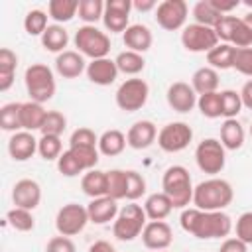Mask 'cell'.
Segmentation results:
<instances>
[{"label":"cell","mask_w":252,"mask_h":252,"mask_svg":"<svg viewBox=\"0 0 252 252\" xmlns=\"http://www.w3.org/2000/svg\"><path fill=\"white\" fill-rule=\"evenodd\" d=\"M181 228L195 238H224L232 230V220L222 211H201V209H185L181 213Z\"/></svg>","instance_id":"6da1fadb"},{"label":"cell","mask_w":252,"mask_h":252,"mask_svg":"<svg viewBox=\"0 0 252 252\" xmlns=\"http://www.w3.org/2000/svg\"><path fill=\"white\" fill-rule=\"evenodd\" d=\"M234 191L226 179L211 177L201 181L193 191V205L201 211H222L232 203Z\"/></svg>","instance_id":"7a4b0ae2"},{"label":"cell","mask_w":252,"mask_h":252,"mask_svg":"<svg viewBox=\"0 0 252 252\" xmlns=\"http://www.w3.org/2000/svg\"><path fill=\"white\" fill-rule=\"evenodd\" d=\"M163 193L171 199L173 209H183L193 201V183L191 175L183 165H171L165 169L163 179H161Z\"/></svg>","instance_id":"3957f363"},{"label":"cell","mask_w":252,"mask_h":252,"mask_svg":"<svg viewBox=\"0 0 252 252\" xmlns=\"http://www.w3.org/2000/svg\"><path fill=\"white\" fill-rule=\"evenodd\" d=\"M24 81H26V91H28V94H30V98L33 102L43 104V102L53 98V94H55V79H53V71L47 65L32 63L26 69Z\"/></svg>","instance_id":"277c9868"},{"label":"cell","mask_w":252,"mask_h":252,"mask_svg":"<svg viewBox=\"0 0 252 252\" xmlns=\"http://www.w3.org/2000/svg\"><path fill=\"white\" fill-rule=\"evenodd\" d=\"M146 211L136 205V203H128L124 205L120 211H118V217L114 219V226H112V232L118 240L122 242H130L134 240L136 236L142 234L144 226L148 224L146 220Z\"/></svg>","instance_id":"5b68a950"},{"label":"cell","mask_w":252,"mask_h":252,"mask_svg":"<svg viewBox=\"0 0 252 252\" xmlns=\"http://www.w3.org/2000/svg\"><path fill=\"white\" fill-rule=\"evenodd\" d=\"M75 47L81 55L91 59H102L110 51V37L94 26H83L75 33Z\"/></svg>","instance_id":"8992f818"},{"label":"cell","mask_w":252,"mask_h":252,"mask_svg":"<svg viewBox=\"0 0 252 252\" xmlns=\"http://www.w3.org/2000/svg\"><path fill=\"white\" fill-rule=\"evenodd\" d=\"M195 161L203 173H209V175L220 173L226 163L224 146L220 144V140L205 138L203 142H199V146L195 148Z\"/></svg>","instance_id":"52a82bcc"},{"label":"cell","mask_w":252,"mask_h":252,"mask_svg":"<svg viewBox=\"0 0 252 252\" xmlns=\"http://www.w3.org/2000/svg\"><path fill=\"white\" fill-rule=\"evenodd\" d=\"M150 96V87L144 79H126L116 91V106L124 112L140 110Z\"/></svg>","instance_id":"ba28073f"},{"label":"cell","mask_w":252,"mask_h":252,"mask_svg":"<svg viewBox=\"0 0 252 252\" xmlns=\"http://www.w3.org/2000/svg\"><path fill=\"white\" fill-rule=\"evenodd\" d=\"M89 222V213L87 207L79 205V203H67L57 211L55 217V228L61 236H75L79 234L85 224Z\"/></svg>","instance_id":"9c48e42d"},{"label":"cell","mask_w":252,"mask_h":252,"mask_svg":"<svg viewBox=\"0 0 252 252\" xmlns=\"http://www.w3.org/2000/svg\"><path fill=\"white\" fill-rule=\"evenodd\" d=\"M181 45L191 53H209L219 45V37L213 28L201 24H189L181 32Z\"/></svg>","instance_id":"30bf717a"},{"label":"cell","mask_w":252,"mask_h":252,"mask_svg":"<svg viewBox=\"0 0 252 252\" xmlns=\"http://www.w3.org/2000/svg\"><path fill=\"white\" fill-rule=\"evenodd\" d=\"M191 140H193V130L185 122H169L158 132V146L167 154L185 150L191 144Z\"/></svg>","instance_id":"8fae6325"},{"label":"cell","mask_w":252,"mask_h":252,"mask_svg":"<svg viewBox=\"0 0 252 252\" xmlns=\"http://www.w3.org/2000/svg\"><path fill=\"white\" fill-rule=\"evenodd\" d=\"M187 12L189 8L185 0H163L156 8V22L165 32H177L185 26Z\"/></svg>","instance_id":"7c38bea8"},{"label":"cell","mask_w":252,"mask_h":252,"mask_svg":"<svg viewBox=\"0 0 252 252\" xmlns=\"http://www.w3.org/2000/svg\"><path fill=\"white\" fill-rule=\"evenodd\" d=\"M130 10H132V0H108L104 2V28L112 33L126 32L130 28Z\"/></svg>","instance_id":"4fadbf2b"},{"label":"cell","mask_w":252,"mask_h":252,"mask_svg":"<svg viewBox=\"0 0 252 252\" xmlns=\"http://www.w3.org/2000/svg\"><path fill=\"white\" fill-rule=\"evenodd\" d=\"M167 104L171 110L175 112H189L193 110V106L197 104V93L193 91V87L185 81H175L167 87Z\"/></svg>","instance_id":"5bb4252c"},{"label":"cell","mask_w":252,"mask_h":252,"mask_svg":"<svg viewBox=\"0 0 252 252\" xmlns=\"http://www.w3.org/2000/svg\"><path fill=\"white\" fill-rule=\"evenodd\" d=\"M142 242L150 250H165L173 242V230L165 220H150L142 230Z\"/></svg>","instance_id":"9a60e30c"},{"label":"cell","mask_w":252,"mask_h":252,"mask_svg":"<svg viewBox=\"0 0 252 252\" xmlns=\"http://www.w3.org/2000/svg\"><path fill=\"white\" fill-rule=\"evenodd\" d=\"M12 201L14 207L33 211L41 201V187L33 179H20L12 187Z\"/></svg>","instance_id":"2e32d148"},{"label":"cell","mask_w":252,"mask_h":252,"mask_svg":"<svg viewBox=\"0 0 252 252\" xmlns=\"http://www.w3.org/2000/svg\"><path fill=\"white\" fill-rule=\"evenodd\" d=\"M87 77L91 83L94 85H100V87H106V85H112L118 77V67H116V61L114 59H108V57H102V59H93L89 65H87Z\"/></svg>","instance_id":"e0dca14e"},{"label":"cell","mask_w":252,"mask_h":252,"mask_svg":"<svg viewBox=\"0 0 252 252\" xmlns=\"http://www.w3.org/2000/svg\"><path fill=\"white\" fill-rule=\"evenodd\" d=\"M156 138H158V128L150 120L134 122L126 132V142L132 150H146L156 142Z\"/></svg>","instance_id":"ac0fdd59"},{"label":"cell","mask_w":252,"mask_h":252,"mask_svg":"<svg viewBox=\"0 0 252 252\" xmlns=\"http://www.w3.org/2000/svg\"><path fill=\"white\" fill-rule=\"evenodd\" d=\"M37 142L32 132H14V136L8 142V152L14 161H26L37 152Z\"/></svg>","instance_id":"d6986e66"},{"label":"cell","mask_w":252,"mask_h":252,"mask_svg":"<svg viewBox=\"0 0 252 252\" xmlns=\"http://www.w3.org/2000/svg\"><path fill=\"white\" fill-rule=\"evenodd\" d=\"M87 213H89V220L94 224H106L110 220H114L118 217V205L112 197L104 195L98 199H93L87 205Z\"/></svg>","instance_id":"ffe728a7"},{"label":"cell","mask_w":252,"mask_h":252,"mask_svg":"<svg viewBox=\"0 0 252 252\" xmlns=\"http://www.w3.org/2000/svg\"><path fill=\"white\" fill-rule=\"evenodd\" d=\"M122 41L128 47V51H136V53H146L152 47V32L148 26L144 24H132L124 33H122Z\"/></svg>","instance_id":"44dd1931"},{"label":"cell","mask_w":252,"mask_h":252,"mask_svg":"<svg viewBox=\"0 0 252 252\" xmlns=\"http://www.w3.org/2000/svg\"><path fill=\"white\" fill-rule=\"evenodd\" d=\"M55 69L63 79H75L87 71V65L79 51H63L55 59Z\"/></svg>","instance_id":"7402d4cb"},{"label":"cell","mask_w":252,"mask_h":252,"mask_svg":"<svg viewBox=\"0 0 252 252\" xmlns=\"http://www.w3.org/2000/svg\"><path fill=\"white\" fill-rule=\"evenodd\" d=\"M193 91L201 96L207 93H217L219 89V71L213 67H199L191 77Z\"/></svg>","instance_id":"603a6c76"},{"label":"cell","mask_w":252,"mask_h":252,"mask_svg":"<svg viewBox=\"0 0 252 252\" xmlns=\"http://www.w3.org/2000/svg\"><path fill=\"white\" fill-rule=\"evenodd\" d=\"M126 146H128L126 134L116 130V128H110V130H106V132H102L98 136V152L102 156H108V158L118 156V154L124 152Z\"/></svg>","instance_id":"cb8c5ba5"},{"label":"cell","mask_w":252,"mask_h":252,"mask_svg":"<svg viewBox=\"0 0 252 252\" xmlns=\"http://www.w3.org/2000/svg\"><path fill=\"white\" fill-rule=\"evenodd\" d=\"M144 211H146V217L150 220H163L173 211V203L163 191L161 193H152L144 203Z\"/></svg>","instance_id":"d4e9b609"},{"label":"cell","mask_w":252,"mask_h":252,"mask_svg":"<svg viewBox=\"0 0 252 252\" xmlns=\"http://www.w3.org/2000/svg\"><path fill=\"white\" fill-rule=\"evenodd\" d=\"M47 110L43 108V104L39 102H22V128L26 132H33V130H41L43 122H45Z\"/></svg>","instance_id":"484cf974"},{"label":"cell","mask_w":252,"mask_h":252,"mask_svg":"<svg viewBox=\"0 0 252 252\" xmlns=\"http://www.w3.org/2000/svg\"><path fill=\"white\" fill-rule=\"evenodd\" d=\"M220 144L224 150H240L244 144V128L236 118H228L220 126Z\"/></svg>","instance_id":"4316f807"},{"label":"cell","mask_w":252,"mask_h":252,"mask_svg":"<svg viewBox=\"0 0 252 252\" xmlns=\"http://www.w3.org/2000/svg\"><path fill=\"white\" fill-rule=\"evenodd\" d=\"M81 189L91 199H98L106 195V171L100 169H89L85 171L81 179Z\"/></svg>","instance_id":"83f0119b"},{"label":"cell","mask_w":252,"mask_h":252,"mask_svg":"<svg viewBox=\"0 0 252 252\" xmlns=\"http://www.w3.org/2000/svg\"><path fill=\"white\" fill-rule=\"evenodd\" d=\"M67 43H69V33H67V30H65L63 26H59V24L49 26V28L43 32V35H41V45H43L47 51H51V53H63L65 47H67Z\"/></svg>","instance_id":"f1b7e54d"},{"label":"cell","mask_w":252,"mask_h":252,"mask_svg":"<svg viewBox=\"0 0 252 252\" xmlns=\"http://www.w3.org/2000/svg\"><path fill=\"white\" fill-rule=\"evenodd\" d=\"M234 55H236V47L232 43H219L207 53V61H209V67L224 71V69H232Z\"/></svg>","instance_id":"f546056e"},{"label":"cell","mask_w":252,"mask_h":252,"mask_svg":"<svg viewBox=\"0 0 252 252\" xmlns=\"http://www.w3.org/2000/svg\"><path fill=\"white\" fill-rule=\"evenodd\" d=\"M114 61H116L118 71L124 73V75H138L146 67L144 55L142 53H136V51H128V49L122 51V53H118Z\"/></svg>","instance_id":"4dcf8cb0"},{"label":"cell","mask_w":252,"mask_h":252,"mask_svg":"<svg viewBox=\"0 0 252 252\" xmlns=\"http://www.w3.org/2000/svg\"><path fill=\"white\" fill-rule=\"evenodd\" d=\"M193 18H195V24H201V26H207V28H213L224 18L222 14H219L215 10V6L211 4V0H201L193 6Z\"/></svg>","instance_id":"1f68e13d"},{"label":"cell","mask_w":252,"mask_h":252,"mask_svg":"<svg viewBox=\"0 0 252 252\" xmlns=\"http://www.w3.org/2000/svg\"><path fill=\"white\" fill-rule=\"evenodd\" d=\"M47 12L55 22H69L79 12V0H51L47 4Z\"/></svg>","instance_id":"d6a6232c"},{"label":"cell","mask_w":252,"mask_h":252,"mask_svg":"<svg viewBox=\"0 0 252 252\" xmlns=\"http://www.w3.org/2000/svg\"><path fill=\"white\" fill-rule=\"evenodd\" d=\"M0 128L6 132L22 128V102H8L0 108Z\"/></svg>","instance_id":"836d02e7"},{"label":"cell","mask_w":252,"mask_h":252,"mask_svg":"<svg viewBox=\"0 0 252 252\" xmlns=\"http://www.w3.org/2000/svg\"><path fill=\"white\" fill-rule=\"evenodd\" d=\"M6 219H8V224H10L14 230H20V232H30V230H33V226H35V219H33L32 211H28V209L14 207V209L8 211Z\"/></svg>","instance_id":"e575fe53"},{"label":"cell","mask_w":252,"mask_h":252,"mask_svg":"<svg viewBox=\"0 0 252 252\" xmlns=\"http://www.w3.org/2000/svg\"><path fill=\"white\" fill-rule=\"evenodd\" d=\"M106 195L114 201L126 199V171L110 169L106 171Z\"/></svg>","instance_id":"d590c367"},{"label":"cell","mask_w":252,"mask_h":252,"mask_svg":"<svg viewBox=\"0 0 252 252\" xmlns=\"http://www.w3.org/2000/svg\"><path fill=\"white\" fill-rule=\"evenodd\" d=\"M240 110H242L240 93H236V91H232V89L220 91V112H222V116H224L226 120H228V118H236Z\"/></svg>","instance_id":"8d00e7d4"},{"label":"cell","mask_w":252,"mask_h":252,"mask_svg":"<svg viewBox=\"0 0 252 252\" xmlns=\"http://www.w3.org/2000/svg\"><path fill=\"white\" fill-rule=\"evenodd\" d=\"M104 16V2L102 0H81L79 2V18L87 22V26L98 22Z\"/></svg>","instance_id":"74e56055"},{"label":"cell","mask_w":252,"mask_h":252,"mask_svg":"<svg viewBox=\"0 0 252 252\" xmlns=\"http://www.w3.org/2000/svg\"><path fill=\"white\" fill-rule=\"evenodd\" d=\"M197 106L201 110V114L205 118H219L222 116L220 112V93H207V94H201L197 98Z\"/></svg>","instance_id":"f35d334b"},{"label":"cell","mask_w":252,"mask_h":252,"mask_svg":"<svg viewBox=\"0 0 252 252\" xmlns=\"http://www.w3.org/2000/svg\"><path fill=\"white\" fill-rule=\"evenodd\" d=\"M37 152L43 159L51 161V159H59V156L63 154V144L59 136H41L37 142Z\"/></svg>","instance_id":"ab89813d"},{"label":"cell","mask_w":252,"mask_h":252,"mask_svg":"<svg viewBox=\"0 0 252 252\" xmlns=\"http://www.w3.org/2000/svg\"><path fill=\"white\" fill-rule=\"evenodd\" d=\"M47 14L43 10H30L24 18V30L30 35H43V32L47 30Z\"/></svg>","instance_id":"60d3db41"},{"label":"cell","mask_w":252,"mask_h":252,"mask_svg":"<svg viewBox=\"0 0 252 252\" xmlns=\"http://www.w3.org/2000/svg\"><path fill=\"white\" fill-rule=\"evenodd\" d=\"M67 128V118L59 110H49L45 116V122L41 126V136H59Z\"/></svg>","instance_id":"b9f144b4"},{"label":"cell","mask_w":252,"mask_h":252,"mask_svg":"<svg viewBox=\"0 0 252 252\" xmlns=\"http://www.w3.org/2000/svg\"><path fill=\"white\" fill-rule=\"evenodd\" d=\"M144 193H146V179H144V175L134 171V169L126 171V199L130 203H134Z\"/></svg>","instance_id":"7bdbcfd3"},{"label":"cell","mask_w":252,"mask_h":252,"mask_svg":"<svg viewBox=\"0 0 252 252\" xmlns=\"http://www.w3.org/2000/svg\"><path fill=\"white\" fill-rule=\"evenodd\" d=\"M71 154L75 156V159L79 161V165L83 167V171L94 169V165L98 163V150L91 148V146H77V148H69Z\"/></svg>","instance_id":"ee69618b"},{"label":"cell","mask_w":252,"mask_h":252,"mask_svg":"<svg viewBox=\"0 0 252 252\" xmlns=\"http://www.w3.org/2000/svg\"><path fill=\"white\" fill-rule=\"evenodd\" d=\"M77 146H91V148H96L98 146V136L94 134V130L87 128V126H81L77 128L71 138H69V148H77Z\"/></svg>","instance_id":"f6af8a7d"},{"label":"cell","mask_w":252,"mask_h":252,"mask_svg":"<svg viewBox=\"0 0 252 252\" xmlns=\"http://www.w3.org/2000/svg\"><path fill=\"white\" fill-rule=\"evenodd\" d=\"M57 169H59V173L65 175V177H75V175L83 173V167L79 165V161L75 159V156L71 154V150H65V152L59 156V159H57Z\"/></svg>","instance_id":"bcb514c9"},{"label":"cell","mask_w":252,"mask_h":252,"mask_svg":"<svg viewBox=\"0 0 252 252\" xmlns=\"http://www.w3.org/2000/svg\"><path fill=\"white\" fill-rule=\"evenodd\" d=\"M232 69H236L240 75L252 77V47H242V49L236 47Z\"/></svg>","instance_id":"7dc6e473"},{"label":"cell","mask_w":252,"mask_h":252,"mask_svg":"<svg viewBox=\"0 0 252 252\" xmlns=\"http://www.w3.org/2000/svg\"><path fill=\"white\" fill-rule=\"evenodd\" d=\"M236 24H238V18H236V16H224V18L215 26V33H217L219 41H222V43H230Z\"/></svg>","instance_id":"c3c4849f"},{"label":"cell","mask_w":252,"mask_h":252,"mask_svg":"<svg viewBox=\"0 0 252 252\" xmlns=\"http://www.w3.org/2000/svg\"><path fill=\"white\" fill-rule=\"evenodd\" d=\"M236 238L244 244H252V211H246L236 219Z\"/></svg>","instance_id":"681fc988"},{"label":"cell","mask_w":252,"mask_h":252,"mask_svg":"<svg viewBox=\"0 0 252 252\" xmlns=\"http://www.w3.org/2000/svg\"><path fill=\"white\" fill-rule=\"evenodd\" d=\"M230 43H232L234 47H238V49L252 45V32H250V28L242 22V18H238V24H236V28H234V33H232Z\"/></svg>","instance_id":"f907efd6"},{"label":"cell","mask_w":252,"mask_h":252,"mask_svg":"<svg viewBox=\"0 0 252 252\" xmlns=\"http://www.w3.org/2000/svg\"><path fill=\"white\" fill-rule=\"evenodd\" d=\"M18 55L10 47L0 49V75H16Z\"/></svg>","instance_id":"816d5d0a"},{"label":"cell","mask_w":252,"mask_h":252,"mask_svg":"<svg viewBox=\"0 0 252 252\" xmlns=\"http://www.w3.org/2000/svg\"><path fill=\"white\" fill-rule=\"evenodd\" d=\"M45 252H77L75 248V242L69 238V236H53L47 246H45Z\"/></svg>","instance_id":"f5cc1de1"},{"label":"cell","mask_w":252,"mask_h":252,"mask_svg":"<svg viewBox=\"0 0 252 252\" xmlns=\"http://www.w3.org/2000/svg\"><path fill=\"white\" fill-rule=\"evenodd\" d=\"M219 252H248V244H244V242L238 240V238H226V240L220 244Z\"/></svg>","instance_id":"db71d44e"},{"label":"cell","mask_w":252,"mask_h":252,"mask_svg":"<svg viewBox=\"0 0 252 252\" xmlns=\"http://www.w3.org/2000/svg\"><path fill=\"white\" fill-rule=\"evenodd\" d=\"M211 4L215 6V10L219 12V14H222V16H226L228 12H232L234 8H238L240 6V2L238 0H211Z\"/></svg>","instance_id":"11a10c76"},{"label":"cell","mask_w":252,"mask_h":252,"mask_svg":"<svg viewBox=\"0 0 252 252\" xmlns=\"http://www.w3.org/2000/svg\"><path fill=\"white\" fill-rule=\"evenodd\" d=\"M240 98H242V106L252 110V79L244 83V87L240 91Z\"/></svg>","instance_id":"9f6ffc18"},{"label":"cell","mask_w":252,"mask_h":252,"mask_svg":"<svg viewBox=\"0 0 252 252\" xmlns=\"http://www.w3.org/2000/svg\"><path fill=\"white\" fill-rule=\"evenodd\" d=\"M132 8L138 12H150V10L158 8V4L154 0H132Z\"/></svg>","instance_id":"6f0895ef"},{"label":"cell","mask_w":252,"mask_h":252,"mask_svg":"<svg viewBox=\"0 0 252 252\" xmlns=\"http://www.w3.org/2000/svg\"><path fill=\"white\" fill-rule=\"evenodd\" d=\"M89 252H116V250H114V246H112L110 242H106V240H96L94 244H91Z\"/></svg>","instance_id":"680465c9"},{"label":"cell","mask_w":252,"mask_h":252,"mask_svg":"<svg viewBox=\"0 0 252 252\" xmlns=\"http://www.w3.org/2000/svg\"><path fill=\"white\" fill-rule=\"evenodd\" d=\"M14 85V75H0V91L6 93Z\"/></svg>","instance_id":"91938a15"},{"label":"cell","mask_w":252,"mask_h":252,"mask_svg":"<svg viewBox=\"0 0 252 252\" xmlns=\"http://www.w3.org/2000/svg\"><path fill=\"white\" fill-rule=\"evenodd\" d=\"M242 22H244V24L250 28V32H252V12H248V14L242 18Z\"/></svg>","instance_id":"94428289"},{"label":"cell","mask_w":252,"mask_h":252,"mask_svg":"<svg viewBox=\"0 0 252 252\" xmlns=\"http://www.w3.org/2000/svg\"><path fill=\"white\" fill-rule=\"evenodd\" d=\"M244 4H246V6H248V8H252V0H246V2H244Z\"/></svg>","instance_id":"6125c7cd"},{"label":"cell","mask_w":252,"mask_h":252,"mask_svg":"<svg viewBox=\"0 0 252 252\" xmlns=\"http://www.w3.org/2000/svg\"><path fill=\"white\" fill-rule=\"evenodd\" d=\"M250 136H252V124H250Z\"/></svg>","instance_id":"be15d7a7"},{"label":"cell","mask_w":252,"mask_h":252,"mask_svg":"<svg viewBox=\"0 0 252 252\" xmlns=\"http://www.w3.org/2000/svg\"><path fill=\"white\" fill-rule=\"evenodd\" d=\"M158 252H165V250H158Z\"/></svg>","instance_id":"e7e4bbea"}]
</instances>
